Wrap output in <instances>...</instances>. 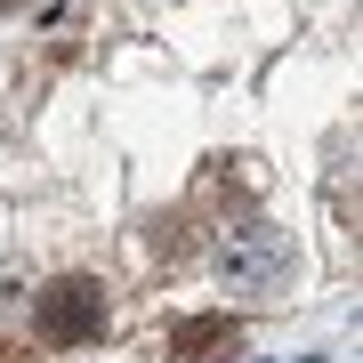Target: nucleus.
I'll return each mask as SVG.
<instances>
[{
    "mask_svg": "<svg viewBox=\"0 0 363 363\" xmlns=\"http://www.w3.org/2000/svg\"><path fill=\"white\" fill-rule=\"evenodd\" d=\"M234 339H242V323H234V315H186L178 339H169V363H226Z\"/></svg>",
    "mask_w": 363,
    "mask_h": 363,
    "instance_id": "nucleus-3",
    "label": "nucleus"
},
{
    "mask_svg": "<svg viewBox=\"0 0 363 363\" xmlns=\"http://www.w3.org/2000/svg\"><path fill=\"white\" fill-rule=\"evenodd\" d=\"M33 331L49 339V347H81V339L105 331V291L89 274H57L49 291L33 298Z\"/></svg>",
    "mask_w": 363,
    "mask_h": 363,
    "instance_id": "nucleus-2",
    "label": "nucleus"
},
{
    "mask_svg": "<svg viewBox=\"0 0 363 363\" xmlns=\"http://www.w3.org/2000/svg\"><path fill=\"white\" fill-rule=\"evenodd\" d=\"M0 9H16V0H0Z\"/></svg>",
    "mask_w": 363,
    "mask_h": 363,
    "instance_id": "nucleus-5",
    "label": "nucleus"
},
{
    "mask_svg": "<svg viewBox=\"0 0 363 363\" xmlns=\"http://www.w3.org/2000/svg\"><path fill=\"white\" fill-rule=\"evenodd\" d=\"M0 363H25V347H0Z\"/></svg>",
    "mask_w": 363,
    "mask_h": 363,
    "instance_id": "nucleus-4",
    "label": "nucleus"
},
{
    "mask_svg": "<svg viewBox=\"0 0 363 363\" xmlns=\"http://www.w3.org/2000/svg\"><path fill=\"white\" fill-rule=\"evenodd\" d=\"M283 274H291V242L274 226H234L218 234V283L234 298H267V291H283Z\"/></svg>",
    "mask_w": 363,
    "mask_h": 363,
    "instance_id": "nucleus-1",
    "label": "nucleus"
}]
</instances>
